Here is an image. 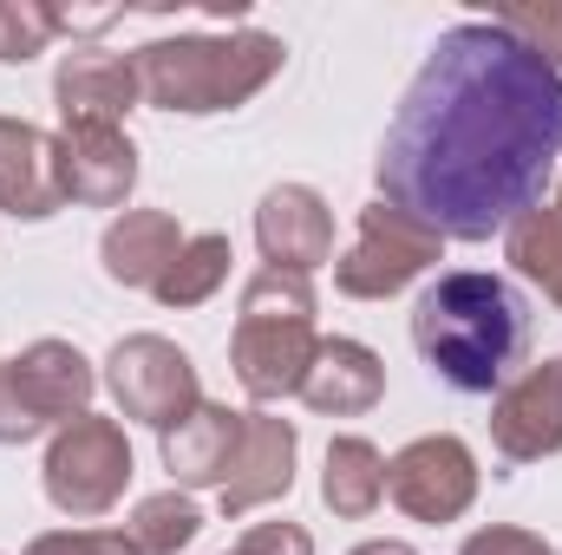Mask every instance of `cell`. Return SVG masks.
Masks as SVG:
<instances>
[{"label": "cell", "mask_w": 562, "mask_h": 555, "mask_svg": "<svg viewBox=\"0 0 562 555\" xmlns=\"http://www.w3.org/2000/svg\"><path fill=\"white\" fill-rule=\"evenodd\" d=\"M53 33H59V13H53V7L0 0V66H26L33 53H46Z\"/></svg>", "instance_id": "24"}, {"label": "cell", "mask_w": 562, "mask_h": 555, "mask_svg": "<svg viewBox=\"0 0 562 555\" xmlns=\"http://www.w3.org/2000/svg\"><path fill=\"white\" fill-rule=\"evenodd\" d=\"M281 59H288V46L276 33H177V39H150L132 53L144 105L183 112V118L249 105L281 72Z\"/></svg>", "instance_id": "3"}, {"label": "cell", "mask_w": 562, "mask_h": 555, "mask_svg": "<svg viewBox=\"0 0 562 555\" xmlns=\"http://www.w3.org/2000/svg\"><path fill=\"white\" fill-rule=\"evenodd\" d=\"M105 386L119 399V412L150 424V431H170L177 418H190L203 406V386H196V366L177 340L164 333H132L112 347L105 360Z\"/></svg>", "instance_id": "8"}, {"label": "cell", "mask_w": 562, "mask_h": 555, "mask_svg": "<svg viewBox=\"0 0 562 555\" xmlns=\"http://www.w3.org/2000/svg\"><path fill=\"white\" fill-rule=\"evenodd\" d=\"M562 157V72L504 26L438 33L380 150V196L445 242H491L543 203Z\"/></svg>", "instance_id": "1"}, {"label": "cell", "mask_w": 562, "mask_h": 555, "mask_svg": "<svg viewBox=\"0 0 562 555\" xmlns=\"http://www.w3.org/2000/svg\"><path fill=\"white\" fill-rule=\"evenodd\" d=\"M353 555H419L413 543H400V536H380V543H360Z\"/></svg>", "instance_id": "28"}, {"label": "cell", "mask_w": 562, "mask_h": 555, "mask_svg": "<svg viewBox=\"0 0 562 555\" xmlns=\"http://www.w3.org/2000/svg\"><path fill=\"white\" fill-rule=\"evenodd\" d=\"M491 26H504L524 53H537L550 72H562V0H530V7H497Z\"/></svg>", "instance_id": "23"}, {"label": "cell", "mask_w": 562, "mask_h": 555, "mask_svg": "<svg viewBox=\"0 0 562 555\" xmlns=\"http://www.w3.org/2000/svg\"><path fill=\"white\" fill-rule=\"evenodd\" d=\"M438 256H445V236L419 223L413 209H400V203H367L360 209V242L340 256V294H353V301H386V294H400V287H413L425 269H438Z\"/></svg>", "instance_id": "7"}, {"label": "cell", "mask_w": 562, "mask_h": 555, "mask_svg": "<svg viewBox=\"0 0 562 555\" xmlns=\"http://www.w3.org/2000/svg\"><path fill=\"white\" fill-rule=\"evenodd\" d=\"M99 393L92 360L72 340H33L13 360H0V444H33L53 424L86 418Z\"/></svg>", "instance_id": "5"}, {"label": "cell", "mask_w": 562, "mask_h": 555, "mask_svg": "<svg viewBox=\"0 0 562 555\" xmlns=\"http://www.w3.org/2000/svg\"><path fill=\"white\" fill-rule=\"evenodd\" d=\"M59 203H66L59 138L26 118H0V209L13 223H46L59 216Z\"/></svg>", "instance_id": "15"}, {"label": "cell", "mask_w": 562, "mask_h": 555, "mask_svg": "<svg viewBox=\"0 0 562 555\" xmlns=\"http://www.w3.org/2000/svg\"><path fill=\"white\" fill-rule=\"evenodd\" d=\"M301 399H307L321 418H360V412H373V406L386 399V366H380L373 347L334 333V340L314 347L307 380H301Z\"/></svg>", "instance_id": "16"}, {"label": "cell", "mask_w": 562, "mask_h": 555, "mask_svg": "<svg viewBox=\"0 0 562 555\" xmlns=\"http://www.w3.org/2000/svg\"><path fill=\"white\" fill-rule=\"evenodd\" d=\"M386 497L413 517V523H458L477 497V457L464 438L431 431L413 438L393 464H386Z\"/></svg>", "instance_id": "9"}, {"label": "cell", "mask_w": 562, "mask_h": 555, "mask_svg": "<svg viewBox=\"0 0 562 555\" xmlns=\"http://www.w3.org/2000/svg\"><path fill=\"white\" fill-rule=\"evenodd\" d=\"M386 497V457L373 438H334L321 471V503L334 517H373Z\"/></svg>", "instance_id": "19"}, {"label": "cell", "mask_w": 562, "mask_h": 555, "mask_svg": "<svg viewBox=\"0 0 562 555\" xmlns=\"http://www.w3.org/2000/svg\"><path fill=\"white\" fill-rule=\"evenodd\" d=\"M236 555H314V536H307L301 523H256V530L236 543Z\"/></svg>", "instance_id": "27"}, {"label": "cell", "mask_w": 562, "mask_h": 555, "mask_svg": "<svg viewBox=\"0 0 562 555\" xmlns=\"http://www.w3.org/2000/svg\"><path fill=\"white\" fill-rule=\"evenodd\" d=\"M256 242L262 262L281 275H314L321 262H334V209L314 183H276L256 209Z\"/></svg>", "instance_id": "10"}, {"label": "cell", "mask_w": 562, "mask_h": 555, "mask_svg": "<svg viewBox=\"0 0 562 555\" xmlns=\"http://www.w3.org/2000/svg\"><path fill=\"white\" fill-rule=\"evenodd\" d=\"M164 444V471L183 484V490H203V484H229V464H236V444H243V412L203 399L190 418H177L170 431H157Z\"/></svg>", "instance_id": "17"}, {"label": "cell", "mask_w": 562, "mask_h": 555, "mask_svg": "<svg viewBox=\"0 0 562 555\" xmlns=\"http://www.w3.org/2000/svg\"><path fill=\"white\" fill-rule=\"evenodd\" d=\"M491 438L510 464H537L562 451V353L510 380L491 406Z\"/></svg>", "instance_id": "11"}, {"label": "cell", "mask_w": 562, "mask_h": 555, "mask_svg": "<svg viewBox=\"0 0 562 555\" xmlns=\"http://www.w3.org/2000/svg\"><path fill=\"white\" fill-rule=\"evenodd\" d=\"M458 555H557L537 530H517V523H491V530H477V536H464V550Z\"/></svg>", "instance_id": "26"}, {"label": "cell", "mask_w": 562, "mask_h": 555, "mask_svg": "<svg viewBox=\"0 0 562 555\" xmlns=\"http://www.w3.org/2000/svg\"><path fill=\"white\" fill-rule=\"evenodd\" d=\"M413 347L451 393H497L530 347V307L504 275L451 269L413 307Z\"/></svg>", "instance_id": "2"}, {"label": "cell", "mask_w": 562, "mask_h": 555, "mask_svg": "<svg viewBox=\"0 0 562 555\" xmlns=\"http://www.w3.org/2000/svg\"><path fill=\"white\" fill-rule=\"evenodd\" d=\"M314 347H321V333H314V281L262 269L243 287V314H236V340H229V366H236L243 393L256 406H276L288 393H301Z\"/></svg>", "instance_id": "4"}, {"label": "cell", "mask_w": 562, "mask_h": 555, "mask_svg": "<svg viewBox=\"0 0 562 555\" xmlns=\"http://www.w3.org/2000/svg\"><path fill=\"white\" fill-rule=\"evenodd\" d=\"M196 530H203V517H196V503L183 497V490H157V497H144L138 510H132V543L138 555H177L196 543Z\"/></svg>", "instance_id": "22"}, {"label": "cell", "mask_w": 562, "mask_h": 555, "mask_svg": "<svg viewBox=\"0 0 562 555\" xmlns=\"http://www.w3.org/2000/svg\"><path fill=\"white\" fill-rule=\"evenodd\" d=\"M504 256H510L517 275L537 281L562 307V190H557V203H537V209H524L504 229Z\"/></svg>", "instance_id": "20"}, {"label": "cell", "mask_w": 562, "mask_h": 555, "mask_svg": "<svg viewBox=\"0 0 562 555\" xmlns=\"http://www.w3.org/2000/svg\"><path fill=\"white\" fill-rule=\"evenodd\" d=\"M294 457H301V431L276 412H243V444H236V464H229V484L216 490L223 497V517H249L262 503H276L294 490Z\"/></svg>", "instance_id": "12"}, {"label": "cell", "mask_w": 562, "mask_h": 555, "mask_svg": "<svg viewBox=\"0 0 562 555\" xmlns=\"http://www.w3.org/2000/svg\"><path fill=\"white\" fill-rule=\"evenodd\" d=\"M59 183H66V203L119 209L138 183V144L119 125H66L59 132Z\"/></svg>", "instance_id": "13"}, {"label": "cell", "mask_w": 562, "mask_h": 555, "mask_svg": "<svg viewBox=\"0 0 562 555\" xmlns=\"http://www.w3.org/2000/svg\"><path fill=\"white\" fill-rule=\"evenodd\" d=\"M26 555H138V543L125 530H53V536H33Z\"/></svg>", "instance_id": "25"}, {"label": "cell", "mask_w": 562, "mask_h": 555, "mask_svg": "<svg viewBox=\"0 0 562 555\" xmlns=\"http://www.w3.org/2000/svg\"><path fill=\"white\" fill-rule=\"evenodd\" d=\"M144 86L138 66L125 53H66L53 72V105H59V132L66 125H119L125 112H138Z\"/></svg>", "instance_id": "14"}, {"label": "cell", "mask_w": 562, "mask_h": 555, "mask_svg": "<svg viewBox=\"0 0 562 555\" xmlns=\"http://www.w3.org/2000/svg\"><path fill=\"white\" fill-rule=\"evenodd\" d=\"M229 262H236V249H229V236H190L183 249H177V262H170V275L157 281V301L164 307H203L223 281H229Z\"/></svg>", "instance_id": "21"}, {"label": "cell", "mask_w": 562, "mask_h": 555, "mask_svg": "<svg viewBox=\"0 0 562 555\" xmlns=\"http://www.w3.org/2000/svg\"><path fill=\"white\" fill-rule=\"evenodd\" d=\"M125 484H132V444H125L119 418L86 412L53 431V444H46V497H53V510L79 517V523L105 517L125 497Z\"/></svg>", "instance_id": "6"}, {"label": "cell", "mask_w": 562, "mask_h": 555, "mask_svg": "<svg viewBox=\"0 0 562 555\" xmlns=\"http://www.w3.org/2000/svg\"><path fill=\"white\" fill-rule=\"evenodd\" d=\"M183 242H190V236L177 229L170 209H125V216L105 229L99 262H105V275L119 281V287H150V294H157V281L170 275V262H177Z\"/></svg>", "instance_id": "18"}]
</instances>
